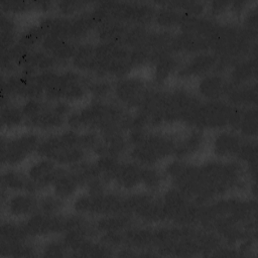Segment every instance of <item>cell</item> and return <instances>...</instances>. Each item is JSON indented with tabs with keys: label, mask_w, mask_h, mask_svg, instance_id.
I'll return each instance as SVG.
<instances>
[{
	"label": "cell",
	"mask_w": 258,
	"mask_h": 258,
	"mask_svg": "<svg viewBox=\"0 0 258 258\" xmlns=\"http://www.w3.org/2000/svg\"><path fill=\"white\" fill-rule=\"evenodd\" d=\"M176 138L169 134L149 131L138 144L129 147L132 161L141 166H156L163 160L173 156Z\"/></svg>",
	"instance_id": "cell-1"
},
{
	"label": "cell",
	"mask_w": 258,
	"mask_h": 258,
	"mask_svg": "<svg viewBox=\"0 0 258 258\" xmlns=\"http://www.w3.org/2000/svg\"><path fill=\"white\" fill-rule=\"evenodd\" d=\"M41 137L33 132L27 131L13 137H2L1 160L7 167H14L24 162L30 155L36 153Z\"/></svg>",
	"instance_id": "cell-2"
},
{
	"label": "cell",
	"mask_w": 258,
	"mask_h": 258,
	"mask_svg": "<svg viewBox=\"0 0 258 258\" xmlns=\"http://www.w3.org/2000/svg\"><path fill=\"white\" fill-rule=\"evenodd\" d=\"M233 106L226 100L203 101L197 109L191 128L204 130H222L229 127Z\"/></svg>",
	"instance_id": "cell-3"
},
{
	"label": "cell",
	"mask_w": 258,
	"mask_h": 258,
	"mask_svg": "<svg viewBox=\"0 0 258 258\" xmlns=\"http://www.w3.org/2000/svg\"><path fill=\"white\" fill-rule=\"evenodd\" d=\"M150 90L144 80L128 75L114 83L113 95L123 108L136 111L143 105Z\"/></svg>",
	"instance_id": "cell-4"
},
{
	"label": "cell",
	"mask_w": 258,
	"mask_h": 258,
	"mask_svg": "<svg viewBox=\"0 0 258 258\" xmlns=\"http://www.w3.org/2000/svg\"><path fill=\"white\" fill-rule=\"evenodd\" d=\"M219 61V56L213 51H203L191 54L188 59L180 63L176 76L180 79L202 78L212 72H215Z\"/></svg>",
	"instance_id": "cell-5"
},
{
	"label": "cell",
	"mask_w": 258,
	"mask_h": 258,
	"mask_svg": "<svg viewBox=\"0 0 258 258\" xmlns=\"http://www.w3.org/2000/svg\"><path fill=\"white\" fill-rule=\"evenodd\" d=\"M244 139L238 132L232 129L219 130L212 139V152L221 160L236 158Z\"/></svg>",
	"instance_id": "cell-6"
},
{
	"label": "cell",
	"mask_w": 258,
	"mask_h": 258,
	"mask_svg": "<svg viewBox=\"0 0 258 258\" xmlns=\"http://www.w3.org/2000/svg\"><path fill=\"white\" fill-rule=\"evenodd\" d=\"M3 204L7 215L14 220H25L38 211V198L26 191L7 195Z\"/></svg>",
	"instance_id": "cell-7"
},
{
	"label": "cell",
	"mask_w": 258,
	"mask_h": 258,
	"mask_svg": "<svg viewBox=\"0 0 258 258\" xmlns=\"http://www.w3.org/2000/svg\"><path fill=\"white\" fill-rule=\"evenodd\" d=\"M231 85L229 78L222 73L212 72L200 78L197 89L201 99H206L207 101L225 100Z\"/></svg>",
	"instance_id": "cell-8"
},
{
	"label": "cell",
	"mask_w": 258,
	"mask_h": 258,
	"mask_svg": "<svg viewBox=\"0 0 258 258\" xmlns=\"http://www.w3.org/2000/svg\"><path fill=\"white\" fill-rule=\"evenodd\" d=\"M67 125V117L58 114L48 102L46 107L36 116L25 121L24 126L31 131H55Z\"/></svg>",
	"instance_id": "cell-9"
},
{
	"label": "cell",
	"mask_w": 258,
	"mask_h": 258,
	"mask_svg": "<svg viewBox=\"0 0 258 258\" xmlns=\"http://www.w3.org/2000/svg\"><path fill=\"white\" fill-rule=\"evenodd\" d=\"M59 165L54 161L39 157V159L33 161L26 170L27 176L38 186L39 190L45 187L51 186V183L57 173Z\"/></svg>",
	"instance_id": "cell-10"
},
{
	"label": "cell",
	"mask_w": 258,
	"mask_h": 258,
	"mask_svg": "<svg viewBox=\"0 0 258 258\" xmlns=\"http://www.w3.org/2000/svg\"><path fill=\"white\" fill-rule=\"evenodd\" d=\"M142 166L134 161H120L113 179V184L120 189L133 190L141 185Z\"/></svg>",
	"instance_id": "cell-11"
},
{
	"label": "cell",
	"mask_w": 258,
	"mask_h": 258,
	"mask_svg": "<svg viewBox=\"0 0 258 258\" xmlns=\"http://www.w3.org/2000/svg\"><path fill=\"white\" fill-rule=\"evenodd\" d=\"M205 145V136L202 130L191 128L186 134L176 138L173 156L186 160L188 157L198 154Z\"/></svg>",
	"instance_id": "cell-12"
},
{
	"label": "cell",
	"mask_w": 258,
	"mask_h": 258,
	"mask_svg": "<svg viewBox=\"0 0 258 258\" xmlns=\"http://www.w3.org/2000/svg\"><path fill=\"white\" fill-rule=\"evenodd\" d=\"M2 188L7 192H20L26 191L36 195L39 190L38 186L27 176L26 172L19 171L12 167H7L2 171L1 177Z\"/></svg>",
	"instance_id": "cell-13"
},
{
	"label": "cell",
	"mask_w": 258,
	"mask_h": 258,
	"mask_svg": "<svg viewBox=\"0 0 258 258\" xmlns=\"http://www.w3.org/2000/svg\"><path fill=\"white\" fill-rule=\"evenodd\" d=\"M50 187L55 196L67 201L75 198L82 185L70 168L59 166Z\"/></svg>",
	"instance_id": "cell-14"
},
{
	"label": "cell",
	"mask_w": 258,
	"mask_h": 258,
	"mask_svg": "<svg viewBox=\"0 0 258 258\" xmlns=\"http://www.w3.org/2000/svg\"><path fill=\"white\" fill-rule=\"evenodd\" d=\"M151 64L153 67V80L157 84L162 85L167 82L173 74H176L180 62L177 54L166 52L153 57Z\"/></svg>",
	"instance_id": "cell-15"
},
{
	"label": "cell",
	"mask_w": 258,
	"mask_h": 258,
	"mask_svg": "<svg viewBox=\"0 0 258 258\" xmlns=\"http://www.w3.org/2000/svg\"><path fill=\"white\" fill-rule=\"evenodd\" d=\"M73 67L82 73L95 74L98 63L96 56V44L81 42L78 44L76 52L71 60Z\"/></svg>",
	"instance_id": "cell-16"
},
{
	"label": "cell",
	"mask_w": 258,
	"mask_h": 258,
	"mask_svg": "<svg viewBox=\"0 0 258 258\" xmlns=\"http://www.w3.org/2000/svg\"><path fill=\"white\" fill-rule=\"evenodd\" d=\"M257 73L256 56H248L237 61L230 71L229 80L233 85H246L255 82Z\"/></svg>",
	"instance_id": "cell-17"
},
{
	"label": "cell",
	"mask_w": 258,
	"mask_h": 258,
	"mask_svg": "<svg viewBox=\"0 0 258 258\" xmlns=\"http://www.w3.org/2000/svg\"><path fill=\"white\" fill-rule=\"evenodd\" d=\"M128 27L129 25L123 22L107 20L96 27L95 33L99 39V42L123 44V40Z\"/></svg>",
	"instance_id": "cell-18"
},
{
	"label": "cell",
	"mask_w": 258,
	"mask_h": 258,
	"mask_svg": "<svg viewBox=\"0 0 258 258\" xmlns=\"http://www.w3.org/2000/svg\"><path fill=\"white\" fill-rule=\"evenodd\" d=\"M71 18L72 22L70 39L74 42H83L84 39H86L93 31L96 30L97 24L93 19L90 10H86Z\"/></svg>",
	"instance_id": "cell-19"
},
{
	"label": "cell",
	"mask_w": 258,
	"mask_h": 258,
	"mask_svg": "<svg viewBox=\"0 0 258 258\" xmlns=\"http://www.w3.org/2000/svg\"><path fill=\"white\" fill-rule=\"evenodd\" d=\"M133 217L129 214L121 213L115 215H107L99 217L94 223L95 229L98 233L107 232H124L133 225Z\"/></svg>",
	"instance_id": "cell-20"
},
{
	"label": "cell",
	"mask_w": 258,
	"mask_h": 258,
	"mask_svg": "<svg viewBox=\"0 0 258 258\" xmlns=\"http://www.w3.org/2000/svg\"><path fill=\"white\" fill-rule=\"evenodd\" d=\"M1 243L4 245H13L27 241L29 238L25 229L23 220H7L1 225Z\"/></svg>",
	"instance_id": "cell-21"
},
{
	"label": "cell",
	"mask_w": 258,
	"mask_h": 258,
	"mask_svg": "<svg viewBox=\"0 0 258 258\" xmlns=\"http://www.w3.org/2000/svg\"><path fill=\"white\" fill-rule=\"evenodd\" d=\"M159 7H156L153 22L162 30L178 28L182 12L168 6L165 2L159 3Z\"/></svg>",
	"instance_id": "cell-22"
},
{
	"label": "cell",
	"mask_w": 258,
	"mask_h": 258,
	"mask_svg": "<svg viewBox=\"0 0 258 258\" xmlns=\"http://www.w3.org/2000/svg\"><path fill=\"white\" fill-rule=\"evenodd\" d=\"M258 130V114L256 106L243 108L237 132L245 139H256Z\"/></svg>",
	"instance_id": "cell-23"
},
{
	"label": "cell",
	"mask_w": 258,
	"mask_h": 258,
	"mask_svg": "<svg viewBox=\"0 0 258 258\" xmlns=\"http://www.w3.org/2000/svg\"><path fill=\"white\" fill-rule=\"evenodd\" d=\"M149 33L150 31L147 30L146 26L129 25L123 40V45L130 50L146 48Z\"/></svg>",
	"instance_id": "cell-24"
},
{
	"label": "cell",
	"mask_w": 258,
	"mask_h": 258,
	"mask_svg": "<svg viewBox=\"0 0 258 258\" xmlns=\"http://www.w3.org/2000/svg\"><path fill=\"white\" fill-rule=\"evenodd\" d=\"M1 123L2 128L13 130L21 125H24L25 118L20 107H17L10 102L3 104L1 107Z\"/></svg>",
	"instance_id": "cell-25"
},
{
	"label": "cell",
	"mask_w": 258,
	"mask_h": 258,
	"mask_svg": "<svg viewBox=\"0 0 258 258\" xmlns=\"http://www.w3.org/2000/svg\"><path fill=\"white\" fill-rule=\"evenodd\" d=\"M87 88L93 100L105 101L110 95H113L114 84L107 80V78L95 77L94 79L87 80Z\"/></svg>",
	"instance_id": "cell-26"
},
{
	"label": "cell",
	"mask_w": 258,
	"mask_h": 258,
	"mask_svg": "<svg viewBox=\"0 0 258 258\" xmlns=\"http://www.w3.org/2000/svg\"><path fill=\"white\" fill-rule=\"evenodd\" d=\"M165 174L156 166H142L141 185L150 192L156 191L162 187Z\"/></svg>",
	"instance_id": "cell-27"
},
{
	"label": "cell",
	"mask_w": 258,
	"mask_h": 258,
	"mask_svg": "<svg viewBox=\"0 0 258 258\" xmlns=\"http://www.w3.org/2000/svg\"><path fill=\"white\" fill-rule=\"evenodd\" d=\"M46 36V32L38 23L31 25L22 30L17 37V43L23 45L26 48L34 49V47L41 43L43 38Z\"/></svg>",
	"instance_id": "cell-28"
},
{
	"label": "cell",
	"mask_w": 258,
	"mask_h": 258,
	"mask_svg": "<svg viewBox=\"0 0 258 258\" xmlns=\"http://www.w3.org/2000/svg\"><path fill=\"white\" fill-rule=\"evenodd\" d=\"M66 208V201L53 192L41 195L38 198V211L49 216L62 214Z\"/></svg>",
	"instance_id": "cell-29"
},
{
	"label": "cell",
	"mask_w": 258,
	"mask_h": 258,
	"mask_svg": "<svg viewBox=\"0 0 258 258\" xmlns=\"http://www.w3.org/2000/svg\"><path fill=\"white\" fill-rule=\"evenodd\" d=\"M89 6H90V3L88 2L75 1V0L59 1L55 3V7H56L55 9L59 11L61 16H66V17H74L75 15L88 10Z\"/></svg>",
	"instance_id": "cell-30"
},
{
	"label": "cell",
	"mask_w": 258,
	"mask_h": 258,
	"mask_svg": "<svg viewBox=\"0 0 258 258\" xmlns=\"http://www.w3.org/2000/svg\"><path fill=\"white\" fill-rule=\"evenodd\" d=\"M2 13L6 14H21L27 11L35 9L34 2H27V1H20V0H7L2 1L0 3Z\"/></svg>",
	"instance_id": "cell-31"
},
{
	"label": "cell",
	"mask_w": 258,
	"mask_h": 258,
	"mask_svg": "<svg viewBox=\"0 0 258 258\" xmlns=\"http://www.w3.org/2000/svg\"><path fill=\"white\" fill-rule=\"evenodd\" d=\"M47 103L41 101V99H26L20 106L25 121L39 114L45 107Z\"/></svg>",
	"instance_id": "cell-32"
},
{
	"label": "cell",
	"mask_w": 258,
	"mask_h": 258,
	"mask_svg": "<svg viewBox=\"0 0 258 258\" xmlns=\"http://www.w3.org/2000/svg\"><path fill=\"white\" fill-rule=\"evenodd\" d=\"M69 254L68 248L66 247L62 240H55L47 242L42 248V256L46 257H62Z\"/></svg>",
	"instance_id": "cell-33"
},
{
	"label": "cell",
	"mask_w": 258,
	"mask_h": 258,
	"mask_svg": "<svg viewBox=\"0 0 258 258\" xmlns=\"http://www.w3.org/2000/svg\"><path fill=\"white\" fill-rule=\"evenodd\" d=\"M231 2L226 1H214L209 4L208 8L213 16H220L224 13H226L228 10H230Z\"/></svg>",
	"instance_id": "cell-34"
}]
</instances>
